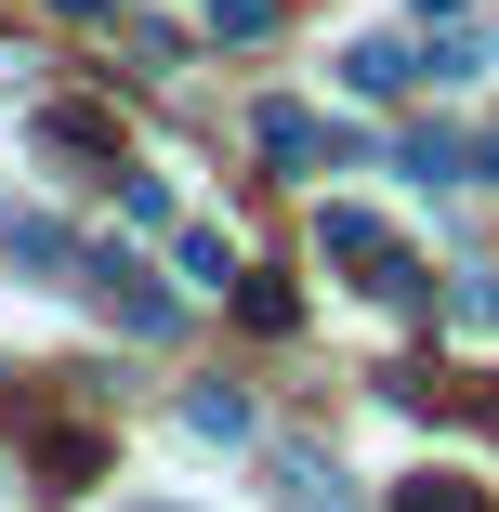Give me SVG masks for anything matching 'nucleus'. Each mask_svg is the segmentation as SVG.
<instances>
[{"instance_id": "6e6552de", "label": "nucleus", "mask_w": 499, "mask_h": 512, "mask_svg": "<svg viewBox=\"0 0 499 512\" xmlns=\"http://www.w3.org/2000/svg\"><path fill=\"white\" fill-rule=\"evenodd\" d=\"M53 14H119V0H53Z\"/></svg>"}, {"instance_id": "20e7f679", "label": "nucleus", "mask_w": 499, "mask_h": 512, "mask_svg": "<svg viewBox=\"0 0 499 512\" xmlns=\"http://www.w3.org/2000/svg\"><path fill=\"white\" fill-rule=\"evenodd\" d=\"M0 250H14L27 276H53V263H66V224H40V211H14V224H0Z\"/></svg>"}, {"instance_id": "0eeeda50", "label": "nucleus", "mask_w": 499, "mask_h": 512, "mask_svg": "<svg viewBox=\"0 0 499 512\" xmlns=\"http://www.w3.org/2000/svg\"><path fill=\"white\" fill-rule=\"evenodd\" d=\"M394 512H486V499H473V486H447V473H421V486L394 499Z\"/></svg>"}, {"instance_id": "f03ea898", "label": "nucleus", "mask_w": 499, "mask_h": 512, "mask_svg": "<svg viewBox=\"0 0 499 512\" xmlns=\"http://www.w3.org/2000/svg\"><path fill=\"white\" fill-rule=\"evenodd\" d=\"M276 486H289V512H355V486L329 460H276Z\"/></svg>"}, {"instance_id": "f257e3e1", "label": "nucleus", "mask_w": 499, "mask_h": 512, "mask_svg": "<svg viewBox=\"0 0 499 512\" xmlns=\"http://www.w3.org/2000/svg\"><path fill=\"white\" fill-rule=\"evenodd\" d=\"M342 79H355V92H408V79H421V53H408V40H355V53H342Z\"/></svg>"}, {"instance_id": "7ed1b4c3", "label": "nucleus", "mask_w": 499, "mask_h": 512, "mask_svg": "<svg viewBox=\"0 0 499 512\" xmlns=\"http://www.w3.org/2000/svg\"><path fill=\"white\" fill-rule=\"evenodd\" d=\"M40 145H53V158H106L119 132H106V119H92V106H53V119H40Z\"/></svg>"}, {"instance_id": "39448f33", "label": "nucleus", "mask_w": 499, "mask_h": 512, "mask_svg": "<svg viewBox=\"0 0 499 512\" xmlns=\"http://www.w3.org/2000/svg\"><path fill=\"white\" fill-rule=\"evenodd\" d=\"M408 171H421V184H473V145H460V132H408Z\"/></svg>"}, {"instance_id": "1a4fd4ad", "label": "nucleus", "mask_w": 499, "mask_h": 512, "mask_svg": "<svg viewBox=\"0 0 499 512\" xmlns=\"http://www.w3.org/2000/svg\"><path fill=\"white\" fill-rule=\"evenodd\" d=\"M145 512H171V499H145Z\"/></svg>"}, {"instance_id": "423d86ee", "label": "nucleus", "mask_w": 499, "mask_h": 512, "mask_svg": "<svg viewBox=\"0 0 499 512\" xmlns=\"http://www.w3.org/2000/svg\"><path fill=\"white\" fill-rule=\"evenodd\" d=\"M184 434H224V447H237V434H250V407H237V394H184Z\"/></svg>"}]
</instances>
